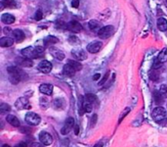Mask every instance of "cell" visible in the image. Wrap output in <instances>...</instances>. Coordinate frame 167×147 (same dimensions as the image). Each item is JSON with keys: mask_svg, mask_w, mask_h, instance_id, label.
Instances as JSON below:
<instances>
[{"mask_svg": "<svg viewBox=\"0 0 167 147\" xmlns=\"http://www.w3.org/2000/svg\"><path fill=\"white\" fill-rule=\"evenodd\" d=\"M7 73L9 75V81L13 85H18L22 79H24V75H26V74L18 67H8Z\"/></svg>", "mask_w": 167, "mask_h": 147, "instance_id": "cell-1", "label": "cell"}, {"mask_svg": "<svg viewBox=\"0 0 167 147\" xmlns=\"http://www.w3.org/2000/svg\"><path fill=\"white\" fill-rule=\"evenodd\" d=\"M151 116H153V120L156 123H160L161 121L166 119V111L162 107H156V108L153 109Z\"/></svg>", "mask_w": 167, "mask_h": 147, "instance_id": "cell-2", "label": "cell"}, {"mask_svg": "<svg viewBox=\"0 0 167 147\" xmlns=\"http://www.w3.org/2000/svg\"><path fill=\"white\" fill-rule=\"evenodd\" d=\"M114 33V27L112 26H106L104 27H101L98 31V37L102 39H107L111 37Z\"/></svg>", "mask_w": 167, "mask_h": 147, "instance_id": "cell-3", "label": "cell"}, {"mask_svg": "<svg viewBox=\"0 0 167 147\" xmlns=\"http://www.w3.org/2000/svg\"><path fill=\"white\" fill-rule=\"evenodd\" d=\"M25 120L29 126H37V125H39V123L41 122V118L38 116L36 113L28 112L26 115Z\"/></svg>", "mask_w": 167, "mask_h": 147, "instance_id": "cell-4", "label": "cell"}, {"mask_svg": "<svg viewBox=\"0 0 167 147\" xmlns=\"http://www.w3.org/2000/svg\"><path fill=\"white\" fill-rule=\"evenodd\" d=\"M74 119L72 117H68L67 120L65 122L64 126L61 129V133L63 136H67L68 133H69V132L72 129V128H74Z\"/></svg>", "mask_w": 167, "mask_h": 147, "instance_id": "cell-5", "label": "cell"}, {"mask_svg": "<svg viewBox=\"0 0 167 147\" xmlns=\"http://www.w3.org/2000/svg\"><path fill=\"white\" fill-rule=\"evenodd\" d=\"M15 106L18 110H24V109H30L32 105L29 104V99L26 97H20L15 103Z\"/></svg>", "mask_w": 167, "mask_h": 147, "instance_id": "cell-6", "label": "cell"}, {"mask_svg": "<svg viewBox=\"0 0 167 147\" xmlns=\"http://www.w3.org/2000/svg\"><path fill=\"white\" fill-rule=\"evenodd\" d=\"M39 142H41V143L45 146H49L53 143V137L51 136L50 133H46V132H42L39 134Z\"/></svg>", "mask_w": 167, "mask_h": 147, "instance_id": "cell-7", "label": "cell"}, {"mask_svg": "<svg viewBox=\"0 0 167 147\" xmlns=\"http://www.w3.org/2000/svg\"><path fill=\"white\" fill-rule=\"evenodd\" d=\"M102 45L103 43L99 41V40H96V41H93L91 43H89L88 46H87V51L88 52H90L92 54L94 53H98L99 51L102 48Z\"/></svg>", "mask_w": 167, "mask_h": 147, "instance_id": "cell-8", "label": "cell"}, {"mask_svg": "<svg viewBox=\"0 0 167 147\" xmlns=\"http://www.w3.org/2000/svg\"><path fill=\"white\" fill-rule=\"evenodd\" d=\"M67 29L69 31H71V33L77 34V33H80L81 30H82V26L76 21H71L67 24Z\"/></svg>", "mask_w": 167, "mask_h": 147, "instance_id": "cell-9", "label": "cell"}, {"mask_svg": "<svg viewBox=\"0 0 167 147\" xmlns=\"http://www.w3.org/2000/svg\"><path fill=\"white\" fill-rule=\"evenodd\" d=\"M38 70L43 74H49L52 70V64L49 61H41L38 64Z\"/></svg>", "mask_w": 167, "mask_h": 147, "instance_id": "cell-10", "label": "cell"}, {"mask_svg": "<svg viewBox=\"0 0 167 147\" xmlns=\"http://www.w3.org/2000/svg\"><path fill=\"white\" fill-rule=\"evenodd\" d=\"M72 55L74 56L75 59H77L78 61H83V60H86L87 59V54L86 52L81 49V48H76V49H73L72 50Z\"/></svg>", "mask_w": 167, "mask_h": 147, "instance_id": "cell-11", "label": "cell"}, {"mask_svg": "<svg viewBox=\"0 0 167 147\" xmlns=\"http://www.w3.org/2000/svg\"><path fill=\"white\" fill-rule=\"evenodd\" d=\"M16 63L17 65H19L20 67H24V68H30V67L33 66L32 60L29 58H17Z\"/></svg>", "mask_w": 167, "mask_h": 147, "instance_id": "cell-12", "label": "cell"}, {"mask_svg": "<svg viewBox=\"0 0 167 147\" xmlns=\"http://www.w3.org/2000/svg\"><path fill=\"white\" fill-rule=\"evenodd\" d=\"M11 34H12V37L16 42H21L25 39V34L21 30H14Z\"/></svg>", "mask_w": 167, "mask_h": 147, "instance_id": "cell-13", "label": "cell"}, {"mask_svg": "<svg viewBox=\"0 0 167 147\" xmlns=\"http://www.w3.org/2000/svg\"><path fill=\"white\" fill-rule=\"evenodd\" d=\"M39 91L46 95H51L53 92V85L50 83H43L39 86Z\"/></svg>", "mask_w": 167, "mask_h": 147, "instance_id": "cell-14", "label": "cell"}, {"mask_svg": "<svg viewBox=\"0 0 167 147\" xmlns=\"http://www.w3.org/2000/svg\"><path fill=\"white\" fill-rule=\"evenodd\" d=\"M6 121L8 122V124L15 126V128H20V126H21L19 119L16 116H14V115H7Z\"/></svg>", "mask_w": 167, "mask_h": 147, "instance_id": "cell-15", "label": "cell"}, {"mask_svg": "<svg viewBox=\"0 0 167 147\" xmlns=\"http://www.w3.org/2000/svg\"><path fill=\"white\" fill-rule=\"evenodd\" d=\"M50 52H51V54L53 55L54 57H55L56 59H58V60H64L65 57V53L63 52V51H61L60 49H58V48H55V47H52L51 49H50Z\"/></svg>", "mask_w": 167, "mask_h": 147, "instance_id": "cell-16", "label": "cell"}, {"mask_svg": "<svg viewBox=\"0 0 167 147\" xmlns=\"http://www.w3.org/2000/svg\"><path fill=\"white\" fill-rule=\"evenodd\" d=\"M76 71L74 70L73 67H71L69 64H65L63 68V74L67 77H73L75 75Z\"/></svg>", "mask_w": 167, "mask_h": 147, "instance_id": "cell-17", "label": "cell"}, {"mask_svg": "<svg viewBox=\"0 0 167 147\" xmlns=\"http://www.w3.org/2000/svg\"><path fill=\"white\" fill-rule=\"evenodd\" d=\"M14 38L12 37H2L0 39V46L1 47H10L14 44Z\"/></svg>", "mask_w": 167, "mask_h": 147, "instance_id": "cell-18", "label": "cell"}, {"mask_svg": "<svg viewBox=\"0 0 167 147\" xmlns=\"http://www.w3.org/2000/svg\"><path fill=\"white\" fill-rule=\"evenodd\" d=\"M1 21H2V23L7 24V25H11V24H13L15 22V17L13 15L6 13V14H3L1 16Z\"/></svg>", "mask_w": 167, "mask_h": 147, "instance_id": "cell-19", "label": "cell"}, {"mask_svg": "<svg viewBox=\"0 0 167 147\" xmlns=\"http://www.w3.org/2000/svg\"><path fill=\"white\" fill-rule=\"evenodd\" d=\"M44 54V47L43 46H36L33 48V54H32V59H36L42 57Z\"/></svg>", "mask_w": 167, "mask_h": 147, "instance_id": "cell-20", "label": "cell"}, {"mask_svg": "<svg viewBox=\"0 0 167 147\" xmlns=\"http://www.w3.org/2000/svg\"><path fill=\"white\" fill-rule=\"evenodd\" d=\"M58 41H59V39L55 37H53V35H49V37L44 38V40H43L44 46H50L52 44H55V43H57Z\"/></svg>", "mask_w": 167, "mask_h": 147, "instance_id": "cell-21", "label": "cell"}, {"mask_svg": "<svg viewBox=\"0 0 167 147\" xmlns=\"http://www.w3.org/2000/svg\"><path fill=\"white\" fill-rule=\"evenodd\" d=\"M157 27L160 31L167 30V21L164 18H159L157 20Z\"/></svg>", "mask_w": 167, "mask_h": 147, "instance_id": "cell-22", "label": "cell"}, {"mask_svg": "<svg viewBox=\"0 0 167 147\" xmlns=\"http://www.w3.org/2000/svg\"><path fill=\"white\" fill-rule=\"evenodd\" d=\"M64 104H65V101L63 99L61 98H58V99H55V100L53 101V107L54 109H56L58 111H60L64 108Z\"/></svg>", "mask_w": 167, "mask_h": 147, "instance_id": "cell-23", "label": "cell"}, {"mask_svg": "<svg viewBox=\"0 0 167 147\" xmlns=\"http://www.w3.org/2000/svg\"><path fill=\"white\" fill-rule=\"evenodd\" d=\"M32 54H33V48L32 47H26V48L22 50V55L25 58H29V59H32Z\"/></svg>", "mask_w": 167, "mask_h": 147, "instance_id": "cell-24", "label": "cell"}, {"mask_svg": "<svg viewBox=\"0 0 167 147\" xmlns=\"http://www.w3.org/2000/svg\"><path fill=\"white\" fill-rule=\"evenodd\" d=\"M157 60L160 63H165L167 61V48H163L160 52H159L157 56Z\"/></svg>", "mask_w": 167, "mask_h": 147, "instance_id": "cell-25", "label": "cell"}, {"mask_svg": "<svg viewBox=\"0 0 167 147\" xmlns=\"http://www.w3.org/2000/svg\"><path fill=\"white\" fill-rule=\"evenodd\" d=\"M153 99L156 104H161L163 102V99H164V96L161 94L160 91H154L153 92Z\"/></svg>", "mask_w": 167, "mask_h": 147, "instance_id": "cell-26", "label": "cell"}, {"mask_svg": "<svg viewBox=\"0 0 167 147\" xmlns=\"http://www.w3.org/2000/svg\"><path fill=\"white\" fill-rule=\"evenodd\" d=\"M68 64H69L71 67L74 68V70L76 71H80L82 69V65H81V63H79L78 61H75V60H68Z\"/></svg>", "mask_w": 167, "mask_h": 147, "instance_id": "cell-27", "label": "cell"}, {"mask_svg": "<svg viewBox=\"0 0 167 147\" xmlns=\"http://www.w3.org/2000/svg\"><path fill=\"white\" fill-rule=\"evenodd\" d=\"M83 110H84V112H86V113L92 112V110H93V104H92V103L89 102V101L85 100V99H84V102H83Z\"/></svg>", "mask_w": 167, "mask_h": 147, "instance_id": "cell-28", "label": "cell"}, {"mask_svg": "<svg viewBox=\"0 0 167 147\" xmlns=\"http://www.w3.org/2000/svg\"><path fill=\"white\" fill-rule=\"evenodd\" d=\"M10 111H11V106L9 104H7V103H1V105H0V113L3 115L10 112Z\"/></svg>", "mask_w": 167, "mask_h": 147, "instance_id": "cell-29", "label": "cell"}, {"mask_svg": "<svg viewBox=\"0 0 167 147\" xmlns=\"http://www.w3.org/2000/svg\"><path fill=\"white\" fill-rule=\"evenodd\" d=\"M149 77H150V78L151 79V81H157L158 78H159V74L157 72V70H154V69L151 70L150 72L149 73Z\"/></svg>", "mask_w": 167, "mask_h": 147, "instance_id": "cell-30", "label": "cell"}, {"mask_svg": "<svg viewBox=\"0 0 167 147\" xmlns=\"http://www.w3.org/2000/svg\"><path fill=\"white\" fill-rule=\"evenodd\" d=\"M100 27V23L98 21H95V20H91L89 22V29L91 30H96L97 29Z\"/></svg>", "mask_w": 167, "mask_h": 147, "instance_id": "cell-31", "label": "cell"}, {"mask_svg": "<svg viewBox=\"0 0 167 147\" xmlns=\"http://www.w3.org/2000/svg\"><path fill=\"white\" fill-rule=\"evenodd\" d=\"M84 99H85V100L89 101V102L92 103V104H93V103H95V102H96L97 97H96V95H94V94H92V93H88V94L85 95Z\"/></svg>", "mask_w": 167, "mask_h": 147, "instance_id": "cell-32", "label": "cell"}, {"mask_svg": "<svg viewBox=\"0 0 167 147\" xmlns=\"http://www.w3.org/2000/svg\"><path fill=\"white\" fill-rule=\"evenodd\" d=\"M129 112H130V108H128V107H127V108H125V109H124V110L122 111V113L120 114V116H119V119H118V125L120 124V123L122 122V120H123V119L125 118V117L127 116L128 114H129Z\"/></svg>", "mask_w": 167, "mask_h": 147, "instance_id": "cell-33", "label": "cell"}, {"mask_svg": "<svg viewBox=\"0 0 167 147\" xmlns=\"http://www.w3.org/2000/svg\"><path fill=\"white\" fill-rule=\"evenodd\" d=\"M39 104L40 106L42 107V108H47V107L49 106V101L47 100L46 98H40V100H39Z\"/></svg>", "mask_w": 167, "mask_h": 147, "instance_id": "cell-34", "label": "cell"}, {"mask_svg": "<svg viewBox=\"0 0 167 147\" xmlns=\"http://www.w3.org/2000/svg\"><path fill=\"white\" fill-rule=\"evenodd\" d=\"M42 17H43V14H42V10L41 9H38L36 11V13H35V16H34V19H35L36 21H40V20L42 19Z\"/></svg>", "mask_w": 167, "mask_h": 147, "instance_id": "cell-35", "label": "cell"}, {"mask_svg": "<svg viewBox=\"0 0 167 147\" xmlns=\"http://www.w3.org/2000/svg\"><path fill=\"white\" fill-rule=\"evenodd\" d=\"M108 77H110V72H107V73H106V75H105L104 77H103L102 81H101L99 82V85H100V86L104 85H105V82H106V81H108Z\"/></svg>", "mask_w": 167, "mask_h": 147, "instance_id": "cell-36", "label": "cell"}, {"mask_svg": "<svg viewBox=\"0 0 167 147\" xmlns=\"http://www.w3.org/2000/svg\"><path fill=\"white\" fill-rule=\"evenodd\" d=\"M159 91H160L163 96L166 97V96H167V85H162L160 86V89H159Z\"/></svg>", "mask_w": 167, "mask_h": 147, "instance_id": "cell-37", "label": "cell"}, {"mask_svg": "<svg viewBox=\"0 0 167 147\" xmlns=\"http://www.w3.org/2000/svg\"><path fill=\"white\" fill-rule=\"evenodd\" d=\"M161 66H162V63H160V62H159V61L157 60V59H156V60L154 61L153 65V69L158 70L159 68H161Z\"/></svg>", "mask_w": 167, "mask_h": 147, "instance_id": "cell-38", "label": "cell"}, {"mask_svg": "<svg viewBox=\"0 0 167 147\" xmlns=\"http://www.w3.org/2000/svg\"><path fill=\"white\" fill-rule=\"evenodd\" d=\"M29 147H44V145L41 143V142H32Z\"/></svg>", "mask_w": 167, "mask_h": 147, "instance_id": "cell-39", "label": "cell"}, {"mask_svg": "<svg viewBox=\"0 0 167 147\" xmlns=\"http://www.w3.org/2000/svg\"><path fill=\"white\" fill-rule=\"evenodd\" d=\"M71 5L73 8H78L79 7V0H72Z\"/></svg>", "mask_w": 167, "mask_h": 147, "instance_id": "cell-40", "label": "cell"}, {"mask_svg": "<svg viewBox=\"0 0 167 147\" xmlns=\"http://www.w3.org/2000/svg\"><path fill=\"white\" fill-rule=\"evenodd\" d=\"M20 132L23 133H29L30 129H29V128H20Z\"/></svg>", "mask_w": 167, "mask_h": 147, "instance_id": "cell-41", "label": "cell"}, {"mask_svg": "<svg viewBox=\"0 0 167 147\" xmlns=\"http://www.w3.org/2000/svg\"><path fill=\"white\" fill-rule=\"evenodd\" d=\"M15 147H29V146H28V144L26 143V142L21 141V142H19V143H17L16 145H15Z\"/></svg>", "mask_w": 167, "mask_h": 147, "instance_id": "cell-42", "label": "cell"}, {"mask_svg": "<svg viewBox=\"0 0 167 147\" xmlns=\"http://www.w3.org/2000/svg\"><path fill=\"white\" fill-rule=\"evenodd\" d=\"M96 121H97V115L95 114L94 116L92 117V119H91V126H92L96 124Z\"/></svg>", "mask_w": 167, "mask_h": 147, "instance_id": "cell-43", "label": "cell"}, {"mask_svg": "<svg viewBox=\"0 0 167 147\" xmlns=\"http://www.w3.org/2000/svg\"><path fill=\"white\" fill-rule=\"evenodd\" d=\"M74 133L76 134V136H78V133H79V126H78V125L74 126Z\"/></svg>", "mask_w": 167, "mask_h": 147, "instance_id": "cell-44", "label": "cell"}, {"mask_svg": "<svg viewBox=\"0 0 167 147\" xmlns=\"http://www.w3.org/2000/svg\"><path fill=\"white\" fill-rule=\"evenodd\" d=\"M3 31H4V34H10L12 30H11L10 27H4V30H3Z\"/></svg>", "mask_w": 167, "mask_h": 147, "instance_id": "cell-45", "label": "cell"}, {"mask_svg": "<svg viewBox=\"0 0 167 147\" xmlns=\"http://www.w3.org/2000/svg\"><path fill=\"white\" fill-rule=\"evenodd\" d=\"M100 77H101L100 74H96V75H93V79H94V81H98V79L100 78Z\"/></svg>", "mask_w": 167, "mask_h": 147, "instance_id": "cell-46", "label": "cell"}, {"mask_svg": "<svg viewBox=\"0 0 167 147\" xmlns=\"http://www.w3.org/2000/svg\"><path fill=\"white\" fill-rule=\"evenodd\" d=\"M159 124H160V125H162V126H167V118L165 119V120L161 121L160 123H159Z\"/></svg>", "mask_w": 167, "mask_h": 147, "instance_id": "cell-47", "label": "cell"}, {"mask_svg": "<svg viewBox=\"0 0 167 147\" xmlns=\"http://www.w3.org/2000/svg\"><path fill=\"white\" fill-rule=\"evenodd\" d=\"M93 147H103V143L102 142H98V143H96Z\"/></svg>", "mask_w": 167, "mask_h": 147, "instance_id": "cell-48", "label": "cell"}, {"mask_svg": "<svg viewBox=\"0 0 167 147\" xmlns=\"http://www.w3.org/2000/svg\"><path fill=\"white\" fill-rule=\"evenodd\" d=\"M10 0H1V2H3V3H7V2H9Z\"/></svg>", "mask_w": 167, "mask_h": 147, "instance_id": "cell-49", "label": "cell"}, {"mask_svg": "<svg viewBox=\"0 0 167 147\" xmlns=\"http://www.w3.org/2000/svg\"><path fill=\"white\" fill-rule=\"evenodd\" d=\"M2 147H11L10 145H8V144H3L2 145Z\"/></svg>", "mask_w": 167, "mask_h": 147, "instance_id": "cell-50", "label": "cell"}]
</instances>
